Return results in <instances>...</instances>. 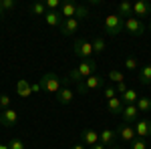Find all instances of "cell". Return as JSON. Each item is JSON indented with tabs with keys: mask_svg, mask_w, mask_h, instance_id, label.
Listing matches in <instances>:
<instances>
[{
	"mask_svg": "<svg viewBox=\"0 0 151 149\" xmlns=\"http://www.w3.org/2000/svg\"><path fill=\"white\" fill-rule=\"evenodd\" d=\"M115 91H117V97H121L123 93L127 91V85H125V81H123V83H119V85H115Z\"/></svg>",
	"mask_w": 151,
	"mask_h": 149,
	"instance_id": "cell-36",
	"label": "cell"
},
{
	"mask_svg": "<svg viewBox=\"0 0 151 149\" xmlns=\"http://www.w3.org/2000/svg\"><path fill=\"white\" fill-rule=\"evenodd\" d=\"M81 141L93 147V145L99 143V133H97L95 129H83V131H81Z\"/></svg>",
	"mask_w": 151,
	"mask_h": 149,
	"instance_id": "cell-15",
	"label": "cell"
},
{
	"mask_svg": "<svg viewBox=\"0 0 151 149\" xmlns=\"http://www.w3.org/2000/svg\"><path fill=\"white\" fill-rule=\"evenodd\" d=\"M125 69H127V71L139 69V60H137L135 57H127V58H125Z\"/></svg>",
	"mask_w": 151,
	"mask_h": 149,
	"instance_id": "cell-28",
	"label": "cell"
},
{
	"mask_svg": "<svg viewBox=\"0 0 151 149\" xmlns=\"http://www.w3.org/2000/svg\"><path fill=\"white\" fill-rule=\"evenodd\" d=\"M16 123H18V113H16L14 109H6V111H2V113H0V125L14 127Z\"/></svg>",
	"mask_w": 151,
	"mask_h": 149,
	"instance_id": "cell-11",
	"label": "cell"
},
{
	"mask_svg": "<svg viewBox=\"0 0 151 149\" xmlns=\"http://www.w3.org/2000/svg\"><path fill=\"white\" fill-rule=\"evenodd\" d=\"M55 97H57V101H58L60 105H69L70 101L75 99V93L70 91V87H69V79H65V85H63V89H60V91H58Z\"/></svg>",
	"mask_w": 151,
	"mask_h": 149,
	"instance_id": "cell-9",
	"label": "cell"
},
{
	"mask_svg": "<svg viewBox=\"0 0 151 149\" xmlns=\"http://www.w3.org/2000/svg\"><path fill=\"white\" fill-rule=\"evenodd\" d=\"M131 149H147V143H145V139L135 137L133 141H131Z\"/></svg>",
	"mask_w": 151,
	"mask_h": 149,
	"instance_id": "cell-31",
	"label": "cell"
},
{
	"mask_svg": "<svg viewBox=\"0 0 151 149\" xmlns=\"http://www.w3.org/2000/svg\"><path fill=\"white\" fill-rule=\"evenodd\" d=\"M117 131L115 129H103L101 133H99V143H103V145H111V147H115V141H117Z\"/></svg>",
	"mask_w": 151,
	"mask_h": 149,
	"instance_id": "cell-13",
	"label": "cell"
},
{
	"mask_svg": "<svg viewBox=\"0 0 151 149\" xmlns=\"http://www.w3.org/2000/svg\"><path fill=\"white\" fill-rule=\"evenodd\" d=\"M109 81H111L113 85H119V83H123V81H125V75H123V71L111 69V71H109Z\"/></svg>",
	"mask_w": 151,
	"mask_h": 149,
	"instance_id": "cell-24",
	"label": "cell"
},
{
	"mask_svg": "<svg viewBox=\"0 0 151 149\" xmlns=\"http://www.w3.org/2000/svg\"><path fill=\"white\" fill-rule=\"evenodd\" d=\"M139 83L141 85H151V65H145L139 69Z\"/></svg>",
	"mask_w": 151,
	"mask_h": 149,
	"instance_id": "cell-22",
	"label": "cell"
},
{
	"mask_svg": "<svg viewBox=\"0 0 151 149\" xmlns=\"http://www.w3.org/2000/svg\"><path fill=\"white\" fill-rule=\"evenodd\" d=\"M0 113H2V111H0Z\"/></svg>",
	"mask_w": 151,
	"mask_h": 149,
	"instance_id": "cell-41",
	"label": "cell"
},
{
	"mask_svg": "<svg viewBox=\"0 0 151 149\" xmlns=\"http://www.w3.org/2000/svg\"><path fill=\"white\" fill-rule=\"evenodd\" d=\"M69 81L70 83H77V85H81L83 81V77H81V73H79V69H77V67H73V69L69 71Z\"/></svg>",
	"mask_w": 151,
	"mask_h": 149,
	"instance_id": "cell-27",
	"label": "cell"
},
{
	"mask_svg": "<svg viewBox=\"0 0 151 149\" xmlns=\"http://www.w3.org/2000/svg\"><path fill=\"white\" fill-rule=\"evenodd\" d=\"M73 53L81 58H93V42H89L87 38H77L75 45H73Z\"/></svg>",
	"mask_w": 151,
	"mask_h": 149,
	"instance_id": "cell-3",
	"label": "cell"
},
{
	"mask_svg": "<svg viewBox=\"0 0 151 149\" xmlns=\"http://www.w3.org/2000/svg\"><path fill=\"white\" fill-rule=\"evenodd\" d=\"M87 16H89V8L83 6V4H79V6H77V14H75V18L81 20V18H87Z\"/></svg>",
	"mask_w": 151,
	"mask_h": 149,
	"instance_id": "cell-30",
	"label": "cell"
},
{
	"mask_svg": "<svg viewBox=\"0 0 151 149\" xmlns=\"http://www.w3.org/2000/svg\"><path fill=\"white\" fill-rule=\"evenodd\" d=\"M119 99L123 101V105H137V101H139V95H137V91H135V89H127V91L123 93Z\"/></svg>",
	"mask_w": 151,
	"mask_h": 149,
	"instance_id": "cell-19",
	"label": "cell"
},
{
	"mask_svg": "<svg viewBox=\"0 0 151 149\" xmlns=\"http://www.w3.org/2000/svg\"><path fill=\"white\" fill-rule=\"evenodd\" d=\"M0 109H2V111L10 109V97H8V95H0Z\"/></svg>",
	"mask_w": 151,
	"mask_h": 149,
	"instance_id": "cell-33",
	"label": "cell"
},
{
	"mask_svg": "<svg viewBox=\"0 0 151 149\" xmlns=\"http://www.w3.org/2000/svg\"><path fill=\"white\" fill-rule=\"evenodd\" d=\"M93 53L95 55H103L105 53V48H107V45H105V40H103V36H95L93 40Z\"/></svg>",
	"mask_w": 151,
	"mask_h": 149,
	"instance_id": "cell-23",
	"label": "cell"
},
{
	"mask_svg": "<svg viewBox=\"0 0 151 149\" xmlns=\"http://www.w3.org/2000/svg\"><path fill=\"white\" fill-rule=\"evenodd\" d=\"M107 109H109L113 115H121L123 109H125V105H123V101H121L119 97H113L111 101H107Z\"/></svg>",
	"mask_w": 151,
	"mask_h": 149,
	"instance_id": "cell-20",
	"label": "cell"
},
{
	"mask_svg": "<svg viewBox=\"0 0 151 149\" xmlns=\"http://www.w3.org/2000/svg\"><path fill=\"white\" fill-rule=\"evenodd\" d=\"M103 97L107 101H111L113 97H117V91H115V85H109V87H105L103 89Z\"/></svg>",
	"mask_w": 151,
	"mask_h": 149,
	"instance_id": "cell-29",
	"label": "cell"
},
{
	"mask_svg": "<svg viewBox=\"0 0 151 149\" xmlns=\"http://www.w3.org/2000/svg\"><path fill=\"white\" fill-rule=\"evenodd\" d=\"M149 149H151V147H149Z\"/></svg>",
	"mask_w": 151,
	"mask_h": 149,
	"instance_id": "cell-42",
	"label": "cell"
},
{
	"mask_svg": "<svg viewBox=\"0 0 151 149\" xmlns=\"http://www.w3.org/2000/svg\"><path fill=\"white\" fill-rule=\"evenodd\" d=\"M137 109H139V113H149L151 111V97H139Z\"/></svg>",
	"mask_w": 151,
	"mask_h": 149,
	"instance_id": "cell-25",
	"label": "cell"
},
{
	"mask_svg": "<svg viewBox=\"0 0 151 149\" xmlns=\"http://www.w3.org/2000/svg\"><path fill=\"white\" fill-rule=\"evenodd\" d=\"M103 85V77L101 75H91L89 79H85L81 83V85H77V91L81 93V95H85L87 91H95V89H99Z\"/></svg>",
	"mask_w": 151,
	"mask_h": 149,
	"instance_id": "cell-4",
	"label": "cell"
},
{
	"mask_svg": "<svg viewBox=\"0 0 151 149\" xmlns=\"http://www.w3.org/2000/svg\"><path fill=\"white\" fill-rule=\"evenodd\" d=\"M14 6H16V2H14V0H0V8H2V12L12 10Z\"/></svg>",
	"mask_w": 151,
	"mask_h": 149,
	"instance_id": "cell-32",
	"label": "cell"
},
{
	"mask_svg": "<svg viewBox=\"0 0 151 149\" xmlns=\"http://www.w3.org/2000/svg\"><path fill=\"white\" fill-rule=\"evenodd\" d=\"M16 93H18V97L26 99V97L32 95V85H30L26 79H20L18 83H16Z\"/></svg>",
	"mask_w": 151,
	"mask_h": 149,
	"instance_id": "cell-16",
	"label": "cell"
},
{
	"mask_svg": "<svg viewBox=\"0 0 151 149\" xmlns=\"http://www.w3.org/2000/svg\"><path fill=\"white\" fill-rule=\"evenodd\" d=\"M63 16H60V12H57V10H48L47 14H45V22L48 24V26H58L60 28V24H63Z\"/></svg>",
	"mask_w": 151,
	"mask_h": 149,
	"instance_id": "cell-18",
	"label": "cell"
},
{
	"mask_svg": "<svg viewBox=\"0 0 151 149\" xmlns=\"http://www.w3.org/2000/svg\"><path fill=\"white\" fill-rule=\"evenodd\" d=\"M77 2H63V6H60V16L67 20V18H75V14H77Z\"/></svg>",
	"mask_w": 151,
	"mask_h": 149,
	"instance_id": "cell-17",
	"label": "cell"
},
{
	"mask_svg": "<svg viewBox=\"0 0 151 149\" xmlns=\"http://www.w3.org/2000/svg\"><path fill=\"white\" fill-rule=\"evenodd\" d=\"M135 135L141 139L151 137V119H139L135 123Z\"/></svg>",
	"mask_w": 151,
	"mask_h": 149,
	"instance_id": "cell-10",
	"label": "cell"
},
{
	"mask_svg": "<svg viewBox=\"0 0 151 149\" xmlns=\"http://www.w3.org/2000/svg\"><path fill=\"white\" fill-rule=\"evenodd\" d=\"M77 69H79L83 79H89L91 75H97V60L95 58H83L77 65Z\"/></svg>",
	"mask_w": 151,
	"mask_h": 149,
	"instance_id": "cell-5",
	"label": "cell"
},
{
	"mask_svg": "<svg viewBox=\"0 0 151 149\" xmlns=\"http://www.w3.org/2000/svg\"><path fill=\"white\" fill-rule=\"evenodd\" d=\"M38 91H40V85L35 83V85H32V93H38Z\"/></svg>",
	"mask_w": 151,
	"mask_h": 149,
	"instance_id": "cell-37",
	"label": "cell"
},
{
	"mask_svg": "<svg viewBox=\"0 0 151 149\" xmlns=\"http://www.w3.org/2000/svg\"><path fill=\"white\" fill-rule=\"evenodd\" d=\"M70 149H85V147H83V145H73Z\"/></svg>",
	"mask_w": 151,
	"mask_h": 149,
	"instance_id": "cell-39",
	"label": "cell"
},
{
	"mask_svg": "<svg viewBox=\"0 0 151 149\" xmlns=\"http://www.w3.org/2000/svg\"><path fill=\"white\" fill-rule=\"evenodd\" d=\"M125 30H127L131 36H143V32H145V24L141 22V20H137L135 16H131V18L125 20Z\"/></svg>",
	"mask_w": 151,
	"mask_h": 149,
	"instance_id": "cell-6",
	"label": "cell"
},
{
	"mask_svg": "<svg viewBox=\"0 0 151 149\" xmlns=\"http://www.w3.org/2000/svg\"><path fill=\"white\" fill-rule=\"evenodd\" d=\"M0 149H10V147H8V145H4V143H2V145H0Z\"/></svg>",
	"mask_w": 151,
	"mask_h": 149,
	"instance_id": "cell-40",
	"label": "cell"
},
{
	"mask_svg": "<svg viewBox=\"0 0 151 149\" xmlns=\"http://www.w3.org/2000/svg\"><path fill=\"white\" fill-rule=\"evenodd\" d=\"M77 30H79V20L77 18H67L60 24V35L63 36H70V35H75Z\"/></svg>",
	"mask_w": 151,
	"mask_h": 149,
	"instance_id": "cell-12",
	"label": "cell"
},
{
	"mask_svg": "<svg viewBox=\"0 0 151 149\" xmlns=\"http://www.w3.org/2000/svg\"><path fill=\"white\" fill-rule=\"evenodd\" d=\"M91 149H107V147H105L103 143H97V145H93V147H91Z\"/></svg>",
	"mask_w": 151,
	"mask_h": 149,
	"instance_id": "cell-38",
	"label": "cell"
},
{
	"mask_svg": "<svg viewBox=\"0 0 151 149\" xmlns=\"http://www.w3.org/2000/svg\"><path fill=\"white\" fill-rule=\"evenodd\" d=\"M123 123H135L137 121V117H139V109H137V105H125V109H123Z\"/></svg>",
	"mask_w": 151,
	"mask_h": 149,
	"instance_id": "cell-14",
	"label": "cell"
},
{
	"mask_svg": "<svg viewBox=\"0 0 151 149\" xmlns=\"http://www.w3.org/2000/svg\"><path fill=\"white\" fill-rule=\"evenodd\" d=\"M30 12L35 14V16H45L47 14V4H42V2H35V4H30Z\"/></svg>",
	"mask_w": 151,
	"mask_h": 149,
	"instance_id": "cell-26",
	"label": "cell"
},
{
	"mask_svg": "<svg viewBox=\"0 0 151 149\" xmlns=\"http://www.w3.org/2000/svg\"><path fill=\"white\" fill-rule=\"evenodd\" d=\"M45 4H47V10H57V8L63 6V2H60V0H47Z\"/></svg>",
	"mask_w": 151,
	"mask_h": 149,
	"instance_id": "cell-34",
	"label": "cell"
},
{
	"mask_svg": "<svg viewBox=\"0 0 151 149\" xmlns=\"http://www.w3.org/2000/svg\"><path fill=\"white\" fill-rule=\"evenodd\" d=\"M117 14L121 16V18H131L133 16V4L131 2H127V0H123L121 4H119V8H117Z\"/></svg>",
	"mask_w": 151,
	"mask_h": 149,
	"instance_id": "cell-21",
	"label": "cell"
},
{
	"mask_svg": "<svg viewBox=\"0 0 151 149\" xmlns=\"http://www.w3.org/2000/svg\"><path fill=\"white\" fill-rule=\"evenodd\" d=\"M8 147L10 149H24V143L20 141V139H12L10 143H8Z\"/></svg>",
	"mask_w": 151,
	"mask_h": 149,
	"instance_id": "cell-35",
	"label": "cell"
},
{
	"mask_svg": "<svg viewBox=\"0 0 151 149\" xmlns=\"http://www.w3.org/2000/svg\"><path fill=\"white\" fill-rule=\"evenodd\" d=\"M103 28H105L107 35L117 36L123 28H125V20H123L119 14H109V16L105 18V22H103Z\"/></svg>",
	"mask_w": 151,
	"mask_h": 149,
	"instance_id": "cell-2",
	"label": "cell"
},
{
	"mask_svg": "<svg viewBox=\"0 0 151 149\" xmlns=\"http://www.w3.org/2000/svg\"><path fill=\"white\" fill-rule=\"evenodd\" d=\"M38 85H40V91H47V93H50V95H57V93L63 89L65 79H60L58 75H55V73H47L42 79L38 81Z\"/></svg>",
	"mask_w": 151,
	"mask_h": 149,
	"instance_id": "cell-1",
	"label": "cell"
},
{
	"mask_svg": "<svg viewBox=\"0 0 151 149\" xmlns=\"http://www.w3.org/2000/svg\"><path fill=\"white\" fill-rule=\"evenodd\" d=\"M117 137L121 139V141H125V143H131L133 139L137 137L135 135V127H131L129 123H121V125L117 127Z\"/></svg>",
	"mask_w": 151,
	"mask_h": 149,
	"instance_id": "cell-7",
	"label": "cell"
},
{
	"mask_svg": "<svg viewBox=\"0 0 151 149\" xmlns=\"http://www.w3.org/2000/svg\"><path fill=\"white\" fill-rule=\"evenodd\" d=\"M133 16H137V20H139V18H147V16H151V4L147 2V0L135 2V4H133Z\"/></svg>",
	"mask_w": 151,
	"mask_h": 149,
	"instance_id": "cell-8",
	"label": "cell"
}]
</instances>
